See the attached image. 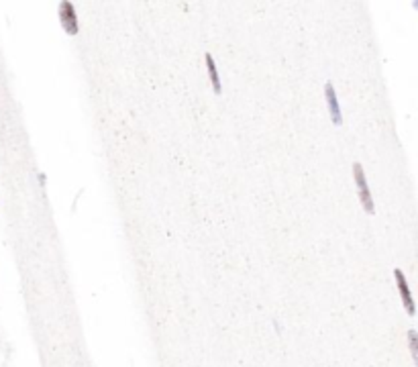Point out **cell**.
I'll use <instances>...</instances> for the list:
<instances>
[{
	"mask_svg": "<svg viewBox=\"0 0 418 367\" xmlns=\"http://www.w3.org/2000/svg\"><path fill=\"white\" fill-rule=\"evenodd\" d=\"M57 13H60V22L62 27L65 29L67 35H76L78 33V17H76V8L74 4L69 2V0H63L57 8Z\"/></svg>",
	"mask_w": 418,
	"mask_h": 367,
	"instance_id": "1",
	"label": "cell"
},
{
	"mask_svg": "<svg viewBox=\"0 0 418 367\" xmlns=\"http://www.w3.org/2000/svg\"><path fill=\"white\" fill-rule=\"evenodd\" d=\"M353 174H355V182H357V188H359V198H361V204L365 212H374V200H371V192L367 188V180H365V174H363V167L355 163L353 165Z\"/></svg>",
	"mask_w": 418,
	"mask_h": 367,
	"instance_id": "2",
	"label": "cell"
},
{
	"mask_svg": "<svg viewBox=\"0 0 418 367\" xmlns=\"http://www.w3.org/2000/svg\"><path fill=\"white\" fill-rule=\"evenodd\" d=\"M394 275H396V284H398V290H400V296H402V302L406 306V310H408L410 314H414V302H412V296H410V290H408V284H406L404 273L400 269H396Z\"/></svg>",
	"mask_w": 418,
	"mask_h": 367,
	"instance_id": "3",
	"label": "cell"
},
{
	"mask_svg": "<svg viewBox=\"0 0 418 367\" xmlns=\"http://www.w3.org/2000/svg\"><path fill=\"white\" fill-rule=\"evenodd\" d=\"M324 92H327V102H329V110H331V117H333V122L336 124H341V106H339V102H336V94H334V88L333 84H327V88H324Z\"/></svg>",
	"mask_w": 418,
	"mask_h": 367,
	"instance_id": "4",
	"label": "cell"
},
{
	"mask_svg": "<svg viewBox=\"0 0 418 367\" xmlns=\"http://www.w3.org/2000/svg\"><path fill=\"white\" fill-rule=\"evenodd\" d=\"M206 70L208 74H210V82H212V88L216 92H220V82H218V74H216V67H214V61H212V55L210 53H206Z\"/></svg>",
	"mask_w": 418,
	"mask_h": 367,
	"instance_id": "5",
	"label": "cell"
},
{
	"mask_svg": "<svg viewBox=\"0 0 418 367\" xmlns=\"http://www.w3.org/2000/svg\"><path fill=\"white\" fill-rule=\"evenodd\" d=\"M408 337H410V351H412V357H416V355H418V341H416V330H410V332H408Z\"/></svg>",
	"mask_w": 418,
	"mask_h": 367,
	"instance_id": "6",
	"label": "cell"
}]
</instances>
